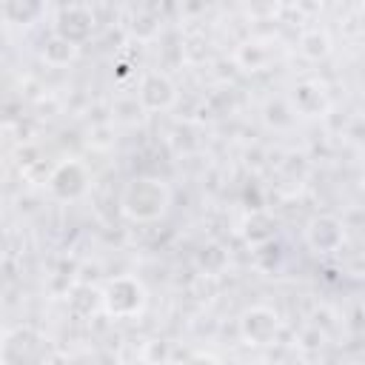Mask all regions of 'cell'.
Segmentation results:
<instances>
[{
  "label": "cell",
  "instance_id": "3957f363",
  "mask_svg": "<svg viewBox=\"0 0 365 365\" xmlns=\"http://www.w3.org/2000/svg\"><path fill=\"white\" fill-rule=\"evenodd\" d=\"M308 242L317 248V251H334L339 242H342V228L336 220L331 217H319L311 222L308 228Z\"/></svg>",
  "mask_w": 365,
  "mask_h": 365
},
{
  "label": "cell",
  "instance_id": "7a4b0ae2",
  "mask_svg": "<svg viewBox=\"0 0 365 365\" xmlns=\"http://www.w3.org/2000/svg\"><path fill=\"white\" fill-rule=\"evenodd\" d=\"M277 328H279V319H277V314H271L268 308H254V311H248L245 319H242V334H245V339H251L254 345H265V342L277 334Z\"/></svg>",
  "mask_w": 365,
  "mask_h": 365
},
{
  "label": "cell",
  "instance_id": "6da1fadb",
  "mask_svg": "<svg viewBox=\"0 0 365 365\" xmlns=\"http://www.w3.org/2000/svg\"><path fill=\"white\" fill-rule=\"evenodd\" d=\"M168 205V188L157 180H134L123 194V211L134 220H154Z\"/></svg>",
  "mask_w": 365,
  "mask_h": 365
}]
</instances>
